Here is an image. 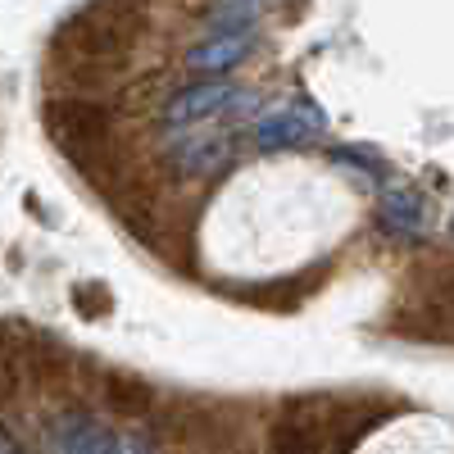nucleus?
Instances as JSON below:
<instances>
[{
    "instance_id": "10",
    "label": "nucleus",
    "mask_w": 454,
    "mask_h": 454,
    "mask_svg": "<svg viewBox=\"0 0 454 454\" xmlns=\"http://www.w3.org/2000/svg\"><path fill=\"white\" fill-rule=\"evenodd\" d=\"M100 400L114 409V413H123V419H145L150 409H155V391H150L141 377L132 372H114V368H100Z\"/></svg>"
},
{
    "instance_id": "15",
    "label": "nucleus",
    "mask_w": 454,
    "mask_h": 454,
    "mask_svg": "<svg viewBox=\"0 0 454 454\" xmlns=\"http://www.w3.org/2000/svg\"><path fill=\"white\" fill-rule=\"evenodd\" d=\"M14 454H23V450H14Z\"/></svg>"
},
{
    "instance_id": "3",
    "label": "nucleus",
    "mask_w": 454,
    "mask_h": 454,
    "mask_svg": "<svg viewBox=\"0 0 454 454\" xmlns=\"http://www.w3.org/2000/svg\"><path fill=\"white\" fill-rule=\"evenodd\" d=\"M164 168H173V177H182V182H214V177H223L227 168H232V160H237V145H232V137L227 132H218V128H192V132H173L168 141H164Z\"/></svg>"
},
{
    "instance_id": "8",
    "label": "nucleus",
    "mask_w": 454,
    "mask_h": 454,
    "mask_svg": "<svg viewBox=\"0 0 454 454\" xmlns=\"http://www.w3.org/2000/svg\"><path fill=\"white\" fill-rule=\"evenodd\" d=\"M55 454H119V436H114L91 409H64L51 432Z\"/></svg>"
},
{
    "instance_id": "14",
    "label": "nucleus",
    "mask_w": 454,
    "mask_h": 454,
    "mask_svg": "<svg viewBox=\"0 0 454 454\" xmlns=\"http://www.w3.org/2000/svg\"><path fill=\"white\" fill-rule=\"evenodd\" d=\"M123 454H150V445H145V441H137V445H128Z\"/></svg>"
},
{
    "instance_id": "9",
    "label": "nucleus",
    "mask_w": 454,
    "mask_h": 454,
    "mask_svg": "<svg viewBox=\"0 0 454 454\" xmlns=\"http://www.w3.org/2000/svg\"><path fill=\"white\" fill-rule=\"evenodd\" d=\"M332 263H323V269H309V273H300V278H282V282H259V286H246L237 291L246 305H259V309H295L300 300H305L309 291L323 286Z\"/></svg>"
},
{
    "instance_id": "1",
    "label": "nucleus",
    "mask_w": 454,
    "mask_h": 454,
    "mask_svg": "<svg viewBox=\"0 0 454 454\" xmlns=\"http://www.w3.org/2000/svg\"><path fill=\"white\" fill-rule=\"evenodd\" d=\"M145 23H150V0H87L55 27V51L59 59L123 68Z\"/></svg>"
},
{
    "instance_id": "11",
    "label": "nucleus",
    "mask_w": 454,
    "mask_h": 454,
    "mask_svg": "<svg viewBox=\"0 0 454 454\" xmlns=\"http://www.w3.org/2000/svg\"><path fill=\"white\" fill-rule=\"evenodd\" d=\"M327 160H332V168H340L346 177H355L364 186H387V177H391V164L377 150H364V145H332Z\"/></svg>"
},
{
    "instance_id": "2",
    "label": "nucleus",
    "mask_w": 454,
    "mask_h": 454,
    "mask_svg": "<svg viewBox=\"0 0 454 454\" xmlns=\"http://www.w3.org/2000/svg\"><path fill=\"white\" fill-rule=\"evenodd\" d=\"M42 123H46V137L64 150L68 160L87 155L96 145H109L114 141V105L105 96H51L46 109H42Z\"/></svg>"
},
{
    "instance_id": "4",
    "label": "nucleus",
    "mask_w": 454,
    "mask_h": 454,
    "mask_svg": "<svg viewBox=\"0 0 454 454\" xmlns=\"http://www.w3.org/2000/svg\"><path fill=\"white\" fill-rule=\"evenodd\" d=\"M323 132H327L323 109L314 100H305V96H295L286 105L263 109L254 119V128H250V141H254V150H263V155H282V150L314 145Z\"/></svg>"
},
{
    "instance_id": "7",
    "label": "nucleus",
    "mask_w": 454,
    "mask_h": 454,
    "mask_svg": "<svg viewBox=\"0 0 454 454\" xmlns=\"http://www.w3.org/2000/svg\"><path fill=\"white\" fill-rule=\"evenodd\" d=\"M259 46V27L254 23H241V27H214L209 36L182 55V64L196 73V78H227L237 64L250 59V51Z\"/></svg>"
},
{
    "instance_id": "6",
    "label": "nucleus",
    "mask_w": 454,
    "mask_h": 454,
    "mask_svg": "<svg viewBox=\"0 0 454 454\" xmlns=\"http://www.w3.org/2000/svg\"><path fill=\"white\" fill-rule=\"evenodd\" d=\"M237 100H241V91L227 78H196L160 100V119L173 128H200V123L218 119V114L237 109Z\"/></svg>"
},
{
    "instance_id": "12",
    "label": "nucleus",
    "mask_w": 454,
    "mask_h": 454,
    "mask_svg": "<svg viewBox=\"0 0 454 454\" xmlns=\"http://www.w3.org/2000/svg\"><path fill=\"white\" fill-rule=\"evenodd\" d=\"M73 300H78L82 309H91V314H96V309H109V295H105L100 286H96V291H91V286H78V291H73Z\"/></svg>"
},
{
    "instance_id": "13",
    "label": "nucleus",
    "mask_w": 454,
    "mask_h": 454,
    "mask_svg": "<svg viewBox=\"0 0 454 454\" xmlns=\"http://www.w3.org/2000/svg\"><path fill=\"white\" fill-rule=\"evenodd\" d=\"M14 450H19V445H14V436H10L5 427H0V454H14Z\"/></svg>"
},
{
    "instance_id": "5",
    "label": "nucleus",
    "mask_w": 454,
    "mask_h": 454,
    "mask_svg": "<svg viewBox=\"0 0 454 454\" xmlns=\"http://www.w3.org/2000/svg\"><path fill=\"white\" fill-rule=\"evenodd\" d=\"M372 223H377V232L395 246H423L436 227V209L423 192H413V186H391V192L377 196Z\"/></svg>"
}]
</instances>
